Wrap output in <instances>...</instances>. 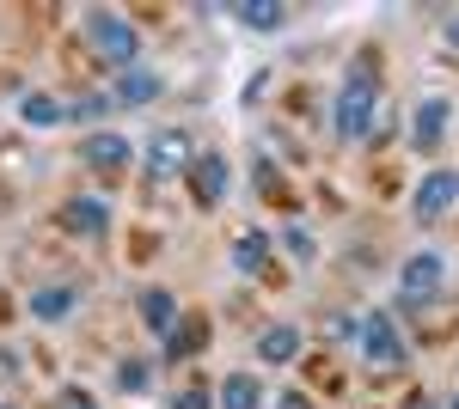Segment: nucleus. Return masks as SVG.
<instances>
[{
    "label": "nucleus",
    "instance_id": "1",
    "mask_svg": "<svg viewBox=\"0 0 459 409\" xmlns=\"http://www.w3.org/2000/svg\"><path fill=\"white\" fill-rule=\"evenodd\" d=\"M380 55L374 49H361L343 73V86H337V104H331V129L337 141H368L374 135V110H380Z\"/></svg>",
    "mask_w": 459,
    "mask_h": 409
},
{
    "label": "nucleus",
    "instance_id": "2",
    "mask_svg": "<svg viewBox=\"0 0 459 409\" xmlns=\"http://www.w3.org/2000/svg\"><path fill=\"white\" fill-rule=\"evenodd\" d=\"M86 43L105 55L110 68H142V31L129 25V13H110V6H86Z\"/></svg>",
    "mask_w": 459,
    "mask_h": 409
},
{
    "label": "nucleus",
    "instance_id": "3",
    "mask_svg": "<svg viewBox=\"0 0 459 409\" xmlns=\"http://www.w3.org/2000/svg\"><path fill=\"white\" fill-rule=\"evenodd\" d=\"M355 342H361V367H374V373H392V367L411 361V348L398 337V318H392V311H361Z\"/></svg>",
    "mask_w": 459,
    "mask_h": 409
},
{
    "label": "nucleus",
    "instance_id": "4",
    "mask_svg": "<svg viewBox=\"0 0 459 409\" xmlns=\"http://www.w3.org/2000/svg\"><path fill=\"white\" fill-rule=\"evenodd\" d=\"M447 208H459V171L454 166H435L417 177V190H411V220L417 226H435Z\"/></svg>",
    "mask_w": 459,
    "mask_h": 409
},
{
    "label": "nucleus",
    "instance_id": "5",
    "mask_svg": "<svg viewBox=\"0 0 459 409\" xmlns=\"http://www.w3.org/2000/svg\"><path fill=\"white\" fill-rule=\"evenodd\" d=\"M447 281V257L441 251H417L404 269H398V306H429Z\"/></svg>",
    "mask_w": 459,
    "mask_h": 409
},
{
    "label": "nucleus",
    "instance_id": "6",
    "mask_svg": "<svg viewBox=\"0 0 459 409\" xmlns=\"http://www.w3.org/2000/svg\"><path fill=\"white\" fill-rule=\"evenodd\" d=\"M447 123H454V98H441V92H429L417 110H411V153H441V141H447Z\"/></svg>",
    "mask_w": 459,
    "mask_h": 409
},
{
    "label": "nucleus",
    "instance_id": "7",
    "mask_svg": "<svg viewBox=\"0 0 459 409\" xmlns=\"http://www.w3.org/2000/svg\"><path fill=\"white\" fill-rule=\"evenodd\" d=\"M80 166H92V171H105V177H117V171L135 166V141L117 135V129H92V135L80 141Z\"/></svg>",
    "mask_w": 459,
    "mask_h": 409
},
{
    "label": "nucleus",
    "instance_id": "8",
    "mask_svg": "<svg viewBox=\"0 0 459 409\" xmlns=\"http://www.w3.org/2000/svg\"><path fill=\"white\" fill-rule=\"evenodd\" d=\"M190 166H196V153H190V135H184V129H160V135L147 141V177H153V183L184 177Z\"/></svg>",
    "mask_w": 459,
    "mask_h": 409
},
{
    "label": "nucleus",
    "instance_id": "9",
    "mask_svg": "<svg viewBox=\"0 0 459 409\" xmlns=\"http://www.w3.org/2000/svg\"><path fill=\"white\" fill-rule=\"evenodd\" d=\"M184 177H190L196 208H221V202H227V190H233V166H227L221 153H196V166L184 171Z\"/></svg>",
    "mask_w": 459,
    "mask_h": 409
},
{
    "label": "nucleus",
    "instance_id": "10",
    "mask_svg": "<svg viewBox=\"0 0 459 409\" xmlns=\"http://www.w3.org/2000/svg\"><path fill=\"white\" fill-rule=\"evenodd\" d=\"M166 92V73L153 68H123L117 80H110V110H142V104H153Z\"/></svg>",
    "mask_w": 459,
    "mask_h": 409
},
{
    "label": "nucleus",
    "instance_id": "11",
    "mask_svg": "<svg viewBox=\"0 0 459 409\" xmlns=\"http://www.w3.org/2000/svg\"><path fill=\"white\" fill-rule=\"evenodd\" d=\"M300 348H307L300 324H270V330H257V361H264V367H294Z\"/></svg>",
    "mask_w": 459,
    "mask_h": 409
},
{
    "label": "nucleus",
    "instance_id": "12",
    "mask_svg": "<svg viewBox=\"0 0 459 409\" xmlns=\"http://www.w3.org/2000/svg\"><path fill=\"white\" fill-rule=\"evenodd\" d=\"M62 226L80 233V239H105L110 202H99V196H68V202H62Z\"/></svg>",
    "mask_w": 459,
    "mask_h": 409
},
{
    "label": "nucleus",
    "instance_id": "13",
    "mask_svg": "<svg viewBox=\"0 0 459 409\" xmlns=\"http://www.w3.org/2000/svg\"><path fill=\"white\" fill-rule=\"evenodd\" d=\"M135 311H142V324H147V330H153L160 342L172 337V330H178V318H184V306H178L166 287H142V294H135Z\"/></svg>",
    "mask_w": 459,
    "mask_h": 409
},
{
    "label": "nucleus",
    "instance_id": "14",
    "mask_svg": "<svg viewBox=\"0 0 459 409\" xmlns=\"http://www.w3.org/2000/svg\"><path fill=\"white\" fill-rule=\"evenodd\" d=\"M25 306H31V318H43V324H62V318L80 306V287H68V281H56V287H37Z\"/></svg>",
    "mask_w": 459,
    "mask_h": 409
},
{
    "label": "nucleus",
    "instance_id": "15",
    "mask_svg": "<svg viewBox=\"0 0 459 409\" xmlns=\"http://www.w3.org/2000/svg\"><path fill=\"white\" fill-rule=\"evenodd\" d=\"M214 404L221 409H264V379L257 373H227L221 391H214Z\"/></svg>",
    "mask_w": 459,
    "mask_h": 409
},
{
    "label": "nucleus",
    "instance_id": "16",
    "mask_svg": "<svg viewBox=\"0 0 459 409\" xmlns=\"http://www.w3.org/2000/svg\"><path fill=\"white\" fill-rule=\"evenodd\" d=\"M19 123H31V129H56V123H68V104L56 98V92H19Z\"/></svg>",
    "mask_w": 459,
    "mask_h": 409
},
{
    "label": "nucleus",
    "instance_id": "17",
    "mask_svg": "<svg viewBox=\"0 0 459 409\" xmlns=\"http://www.w3.org/2000/svg\"><path fill=\"white\" fill-rule=\"evenodd\" d=\"M233 19H239L246 31H282V25H288V6H282V0H239V6H233Z\"/></svg>",
    "mask_w": 459,
    "mask_h": 409
},
{
    "label": "nucleus",
    "instance_id": "18",
    "mask_svg": "<svg viewBox=\"0 0 459 409\" xmlns=\"http://www.w3.org/2000/svg\"><path fill=\"white\" fill-rule=\"evenodd\" d=\"M203 337H209V324H203L196 311H184V318H178V330L160 342V348H166V367H172V361H184V354H196V348H203Z\"/></svg>",
    "mask_w": 459,
    "mask_h": 409
},
{
    "label": "nucleus",
    "instance_id": "19",
    "mask_svg": "<svg viewBox=\"0 0 459 409\" xmlns=\"http://www.w3.org/2000/svg\"><path fill=\"white\" fill-rule=\"evenodd\" d=\"M264 263H270V233H257V226L239 233V239H233V269L239 275H264Z\"/></svg>",
    "mask_w": 459,
    "mask_h": 409
},
{
    "label": "nucleus",
    "instance_id": "20",
    "mask_svg": "<svg viewBox=\"0 0 459 409\" xmlns=\"http://www.w3.org/2000/svg\"><path fill=\"white\" fill-rule=\"evenodd\" d=\"M62 104H68V123H92V116L110 110V92H80V98H62Z\"/></svg>",
    "mask_w": 459,
    "mask_h": 409
},
{
    "label": "nucleus",
    "instance_id": "21",
    "mask_svg": "<svg viewBox=\"0 0 459 409\" xmlns=\"http://www.w3.org/2000/svg\"><path fill=\"white\" fill-rule=\"evenodd\" d=\"M147 385H153L147 361H123V367H117V391H123V397H142Z\"/></svg>",
    "mask_w": 459,
    "mask_h": 409
},
{
    "label": "nucleus",
    "instance_id": "22",
    "mask_svg": "<svg viewBox=\"0 0 459 409\" xmlns=\"http://www.w3.org/2000/svg\"><path fill=\"white\" fill-rule=\"evenodd\" d=\"M166 409H214V391H203V385H190V391H178Z\"/></svg>",
    "mask_w": 459,
    "mask_h": 409
},
{
    "label": "nucleus",
    "instance_id": "23",
    "mask_svg": "<svg viewBox=\"0 0 459 409\" xmlns=\"http://www.w3.org/2000/svg\"><path fill=\"white\" fill-rule=\"evenodd\" d=\"M282 239H288V251H294L300 263H313V251H318V244H313V233H307V226H288Z\"/></svg>",
    "mask_w": 459,
    "mask_h": 409
},
{
    "label": "nucleus",
    "instance_id": "24",
    "mask_svg": "<svg viewBox=\"0 0 459 409\" xmlns=\"http://www.w3.org/2000/svg\"><path fill=\"white\" fill-rule=\"evenodd\" d=\"M257 196H282V177H276V166H264V159H257Z\"/></svg>",
    "mask_w": 459,
    "mask_h": 409
},
{
    "label": "nucleus",
    "instance_id": "25",
    "mask_svg": "<svg viewBox=\"0 0 459 409\" xmlns=\"http://www.w3.org/2000/svg\"><path fill=\"white\" fill-rule=\"evenodd\" d=\"M62 409H99V404H92V397H86L80 385H68V391H62Z\"/></svg>",
    "mask_w": 459,
    "mask_h": 409
},
{
    "label": "nucleus",
    "instance_id": "26",
    "mask_svg": "<svg viewBox=\"0 0 459 409\" xmlns=\"http://www.w3.org/2000/svg\"><path fill=\"white\" fill-rule=\"evenodd\" d=\"M398 409H441V404H435L429 391H411V397H404V404H398Z\"/></svg>",
    "mask_w": 459,
    "mask_h": 409
},
{
    "label": "nucleus",
    "instance_id": "27",
    "mask_svg": "<svg viewBox=\"0 0 459 409\" xmlns=\"http://www.w3.org/2000/svg\"><path fill=\"white\" fill-rule=\"evenodd\" d=\"M276 409H313V404H307L300 391H288V397H282V404H276Z\"/></svg>",
    "mask_w": 459,
    "mask_h": 409
},
{
    "label": "nucleus",
    "instance_id": "28",
    "mask_svg": "<svg viewBox=\"0 0 459 409\" xmlns=\"http://www.w3.org/2000/svg\"><path fill=\"white\" fill-rule=\"evenodd\" d=\"M441 37H447V43H454V49H459V13H454V19H447V25H441Z\"/></svg>",
    "mask_w": 459,
    "mask_h": 409
},
{
    "label": "nucleus",
    "instance_id": "29",
    "mask_svg": "<svg viewBox=\"0 0 459 409\" xmlns=\"http://www.w3.org/2000/svg\"><path fill=\"white\" fill-rule=\"evenodd\" d=\"M447 409H459V397H454V404H447Z\"/></svg>",
    "mask_w": 459,
    "mask_h": 409
},
{
    "label": "nucleus",
    "instance_id": "30",
    "mask_svg": "<svg viewBox=\"0 0 459 409\" xmlns=\"http://www.w3.org/2000/svg\"><path fill=\"white\" fill-rule=\"evenodd\" d=\"M0 409H6V404H0Z\"/></svg>",
    "mask_w": 459,
    "mask_h": 409
}]
</instances>
